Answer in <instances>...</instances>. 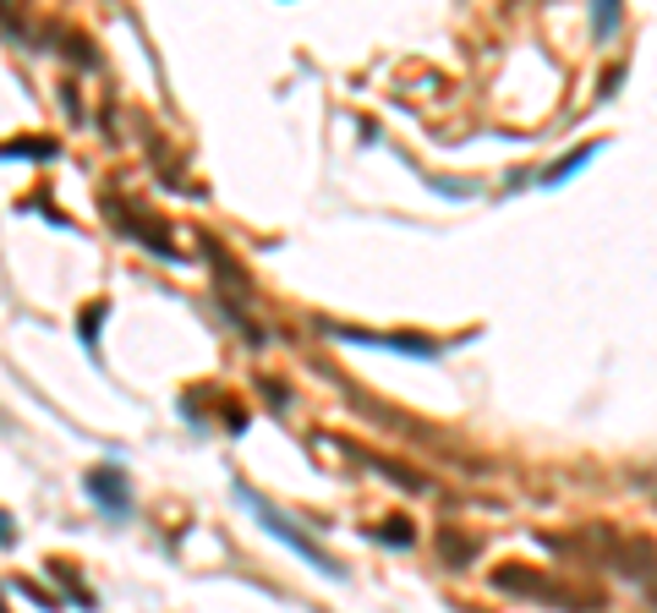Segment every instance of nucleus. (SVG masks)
I'll list each match as a JSON object with an SVG mask.
<instances>
[{"mask_svg":"<svg viewBox=\"0 0 657 613\" xmlns=\"http://www.w3.org/2000/svg\"><path fill=\"white\" fill-rule=\"evenodd\" d=\"M236 498H241V504H247V509H252V515H258V520H263V526H268V531H274V537H279L290 553H296V558H307V564H312V569H323V575H341V564L329 558L318 542H307V531H301L290 515H279V509H274L263 493H252V487H236Z\"/></svg>","mask_w":657,"mask_h":613,"instance_id":"f257e3e1","label":"nucleus"},{"mask_svg":"<svg viewBox=\"0 0 657 613\" xmlns=\"http://www.w3.org/2000/svg\"><path fill=\"white\" fill-rule=\"evenodd\" d=\"M88 498L110 515V520H127L132 515V482L121 465H94L88 471Z\"/></svg>","mask_w":657,"mask_h":613,"instance_id":"f03ea898","label":"nucleus"},{"mask_svg":"<svg viewBox=\"0 0 657 613\" xmlns=\"http://www.w3.org/2000/svg\"><path fill=\"white\" fill-rule=\"evenodd\" d=\"M351 345H379V351H406V356H439V340H422V334H362V329H329Z\"/></svg>","mask_w":657,"mask_h":613,"instance_id":"7ed1b4c3","label":"nucleus"},{"mask_svg":"<svg viewBox=\"0 0 657 613\" xmlns=\"http://www.w3.org/2000/svg\"><path fill=\"white\" fill-rule=\"evenodd\" d=\"M586 160H592V149H575L570 160H559V165H553V170L542 176V187H559V181H564V176H575V170H581Z\"/></svg>","mask_w":657,"mask_h":613,"instance_id":"20e7f679","label":"nucleus"},{"mask_svg":"<svg viewBox=\"0 0 657 613\" xmlns=\"http://www.w3.org/2000/svg\"><path fill=\"white\" fill-rule=\"evenodd\" d=\"M56 143H7L0 149V160H50Z\"/></svg>","mask_w":657,"mask_h":613,"instance_id":"39448f33","label":"nucleus"},{"mask_svg":"<svg viewBox=\"0 0 657 613\" xmlns=\"http://www.w3.org/2000/svg\"><path fill=\"white\" fill-rule=\"evenodd\" d=\"M613 23H619V12H613V7H602V12H597V34H613Z\"/></svg>","mask_w":657,"mask_h":613,"instance_id":"423d86ee","label":"nucleus"},{"mask_svg":"<svg viewBox=\"0 0 657 613\" xmlns=\"http://www.w3.org/2000/svg\"><path fill=\"white\" fill-rule=\"evenodd\" d=\"M0 547H12V515H0Z\"/></svg>","mask_w":657,"mask_h":613,"instance_id":"0eeeda50","label":"nucleus"}]
</instances>
